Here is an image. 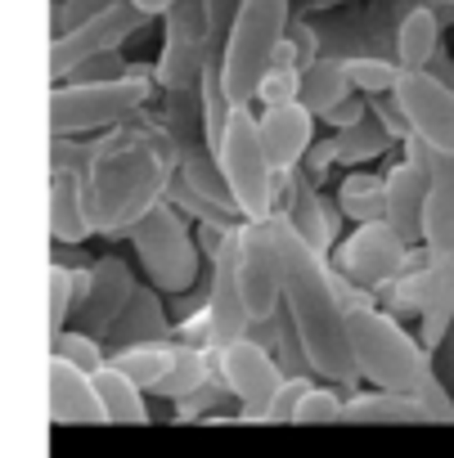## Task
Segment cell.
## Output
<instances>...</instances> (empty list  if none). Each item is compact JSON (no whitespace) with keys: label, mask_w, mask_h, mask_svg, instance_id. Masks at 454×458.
Here are the masks:
<instances>
[{"label":"cell","mask_w":454,"mask_h":458,"mask_svg":"<svg viewBox=\"0 0 454 458\" xmlns=\"http://www.w3.org/2000/svg\"><path fill=\"white\" fill-rule=\"evenodd\" d=\"M279 229V248H284V301H288V324L297 337V351L311 373H320L333 386H355L360 369L351 355V333H347V284L320 257L297 229L275 216Z\"/></svg>","instance_id":"cell-1"},{"label":"cell","mask_w":454,"mask_h":458,"mask_svg":"<svg viewBox=\"0 0 454 458\" xmlns=\"http://www.w3.org/2000/svg\"><path fill=\"white\" fill-rule=\"evenodd\" d=\"M180 175V148L158 144V140H131V135H113L108 144L90 148L81 162V180H86V207L95 220V234H126L167 202L171 184Z\"/></svg>","instance_id":"cell-2"},{"label":"cell","mask_w":454,"mask_h":458,"mask_svg":"<svg viewBox=\"0 0 454 458\" xmlns=\"http://www.w3.org/2000/svg\"><path fill=\"white\" fill-rule=\"evenodd\" d=\"M293 28V0H244L220 46V81L235 108H253Z\"/></svg>","instance_id":"cell-3"},{"label":"cell","mask_w":454,"mask_h":458,"mask_svg":"<svg viewBox=\"0 0 454 458\" xmlns=\"http://www.w3.org/2000/svg\"><path fill=\"white\" fill-rule=\"evenodd\" d=\"M347 333H351L355 369H360L364 382H373V391L418 395V386L436 373L432 369V351H423V342L414 333H405L391 310L355 306L347 315Z\"/></svg>","instance_id":"cell-4"},{"label":"cell","mask_w":454,"mask_h":458,"mask_svg":"<svg viewBox=\"0 0 454 458\" xmlns=\"http://www.w3.org/2000/svg\"><path fill=\"white\" fill-rule=\"evenodd\" d=\"M216 162H220L230 198H235V207L248 225L275 220V211H279V171L266 153V140H261V126H257L253 108H235L230 126H225V135L216 144Z\"/></svg>","instance_id":"cell-5"},{"label":"cell","mask_w":454,"mask_h":458,"mask_svg":"<svg viewBox=\"0 0 454 458\" xmlns=\"http://www.w3.org/2000/svg\"><path fill=\"white\" fill-rule=\"evenodd\" d=\"M153 81L144 68H131L117 81H95V86H55L50 90V135L55 140H77L90 131H117L144 104L153 99Z\"/></svg>","instance_id":"cell-6"},{"label":"cell","mask_w":454,"mask_h":458,"mask_svg":"<svg viewBox=\"0 0 454 458\" xmlns=\"http://www.w3.org/2000/svg\"><path fill=\"white\" fill-rule=\"evenodd\" d=\"M131 252L144 270V284L162 297H184L202 275V243L180 207L162 202L131 229Z\"/></svg>","instance_id":"cell-7"},{"label":"cell","mask_w":454,"mask_h":458,"mask_svg":"<svg viewBox=\"0 0 454 458\" xmlns=\"http://www.w3.org/2000/svg\"><path fill=\"white\" fill-rule=\"evenodd\" d=\"M216 50L220 46H211L202 0H180L171 14H162V50H158V68H153L158 86L167 95H198L202 72Z\"/></svg>","instance_id":"cell-8"},{"label":"cell","mask_w":454,"mask_h":458,"mask_svg":"<svg viewBox=\"0 0 454 458\" xmlns=\"http://www.w3.org/2000/svg\"><path fill=\"white\" fill-rule=\"evenodd\" d=\"M333 270L355 293H387L409 270V243L396 234L387 220L355 225L333 252Z\"/></svg>","instance_id":"cell-9"},{"label":"cell","mask_w":454,"mask_h":458,"mask_svg":"<svg viewBox=\"0 0 454 458\" xmlns=\"http://www.w3.org/2000/svg\"><path fill=\"white\" fill-rule=\"evenodd\" d=\"M235 266H239V288L248 301L253 324H270L284 301V248H279V229L275 220L261 225H239L235 239Z\"/></svg>","instance_id":"cell-10"},{"label":"cell","mask_w":454,"mask_h":458,"mask_svg":"<svg viewBox=\"0 0 454 458\" xmlns=\"http://www.w3.org/2000/svg\"><path fill=\"white\" fill-rule=\"evenodd\" d=\"M216 373H220V386L239 400V413L253 418V422H266L288 373L279 369L275 351L261 346L257 337H239L230 346L216 351Z\"/></svg>","instance_id":"cell-11"},{"label":"cell","mask_w":454,"mask_h":458,"mask_svg":"<svg viewBox=\"0 0 454 458\" xmlns=\"http://www.w3.org/2000/svg\"><path fill=\"white\" fill-rule=\"evenodd\" d=\"M144 23H149V14L135 10L131 0H122V5H104V14H95L86 28H77L73 37L50 41V81L59 86L81 64H90L99 55H117L135 32H144Z\"/></svg>","instance_id":"cell-12"},{"label":"cell","mask_w":454,"mask_h":458,"mask_svg":"<svg viewBox=\"0 0 454 458\" xmlns=\"http://www.w3.org/2000/svg\"><path fill=\"white\" fill-rule=\"evenodd\" d=\"M391 99L405 113L409 135H418L423 144L441 153H454V90L450 86H441L432 72H400Z\"/></svg>","instance_id":"cell-13"},{"label":"cell","mask_w":454,"mask_h":458,"mask_svg":"<svg viewBox=\"0 0 454 458\" xmlns=\"http://www.w3.org/2000/svg\"><path fill=\"white\" fill-rule=\"evenodd\" d=\"M135 275L122 257H99L95 266H86V297L77 306V328L90 337H113V328L122 324L126 306L135 301Z\"/></svg>","instance_id":"cell-14"},{"label":"cell","mask_w":454,"mask_h":458,"mask_svg":"<svg viewBox=\"0 0 454 458\" xmlns=\"http://www.w3.org/2000/svg\"><path fill=\"white\" fill-rule=\"evenodd\" d=\"M279 198H284V207L275 211V216H284L297 234L320 252V257H329V252H338V202H329L324 193H320V184L306 175V171H293V175H279Z\"/></svg>","instance_id":"cell-15"},{"label":"cell","mask_w":454,"mask_h":458,"mask_svg":"<svg viewBox=\"0 0 454 458\" xmlns=\"http://www.w3.org/2000/svg\"><path fill=\"white\" fill-rule=\"evenodd\" d=\"M315 113L306 104H279V108H261L257 113V126H261V140H266V153L275 162L279 175H293L306 166L311 148H315Z\"/></svg>","instance_id":"cell-16"},{"label":"cell","mask_w":454,"mask_h":458,"mask_svg":"<svg viewBox=\"0 0 454 458\" xmlns=\"http://www.w3.org/2000/svg\"><path fill=\"white\" fill-rule=\"evenodd\" d=\"M382 175H387V225L396 229L409 248L423 243V211H427V193H432L427 171L418 162L400 157Z\"/></svg>","instance_id":"cell-17"},{"label":"cell","mask_w":454,"mask_h":458,"mask_svg":"<svg viewBox=\"0 0 454 458\" xmlns=\"http://www.w3.org/2000/svg\"><path fill=\"white\" fill-rule=\"evenodd\" d=\"M90 234H95V220H90V207H86L81 162L55 166V175H50V239L77 248Z\"/></svg>","instance_id":"cell-18"},{"label":"cell","mask_w":454,"mask_h":458,"mask_svg":"<svg viewBox=\"0 0 454 458\" xmlns=\"http://www.w3.org/2000/svg\"><path fill=\"white\" fill-rule=\"evenodd\" d=\"M391 315H427V310H454V261H427L405 270L387 288Z\"/></svg>","instance_id":"cell-19"},{"label":"cell","mask_w":454,"mask_h":458,"mask_svg":"<svg viewBox=\"0 0 454 458\" xmlns=\"http://www.w3.org/2000/svg\"><path fill=\"white\" fill-rule=\"evenodd\" d=\"M50 418L64 422H104V404L95 391V373L50 355Z\"/></svg>","instance_id":"cell-20"},{"label":"cell","mask_w":454,"mask_h":458,"mask_svg":"<svg viewBox=\"0 0 454 458\" xmlns=\"http://www.w3.org/2000/svg\"><path fill=\"white\" fill-rule=\"evenodd\" d=\"M441 28H445V19H441L432 5H409V10L396 19L391 59H396L405 72H427V64L445 50V46H441Z\"/></svg>","instance_id":"cell-21"},{"label":"cell","mask_w":454,"mask_h":458,"mask_svg":"<svg viewBox=\"0 0 454 458\" xmlns=\"http://www.w3.org/2000/svg\"><path fill=\"white\" fill-rule=\"evenodd\" d=\"M189 193H198L202 202H211L220 216H230V220H244L235 198H230V184H225L220 175V162L207 144H180V175H176Z\"/></svg>","instance_id":"cell-22"},{"label":"cell","mask_w":454,"mask_h":458,"mask_svg":"<svg viewBox=\"0 0 454 458\" xmlns=\"http://www.w3.org/2000/svg\"><path fill=\"white\" fill-rule=\"evenodd\" d=\"M167 337H171V319H167V310H162V293H158V288H140L108 342H113V351H126V346L167 342Z\"/></svg>","instance_id":"cell-23"},{"label":"cell","mask_w":454,"mask_h":458,"mask_svg":"<svg viewBox=\"0 0 454 458\" xmlns=\"http://www.w3.org/2000/svg\"><path fill=\"white\" fill-rule=\"evenodd\" d=\"M355 95V86H351V77H347V64H342V55H324V59H315L306 72H302V99L297 104H306L320 122L338 108V104H347Z\"/></svg>","instance_id":"cell-24"},{"label":"cell","mask_w":454,"mask_h":458,"mask_svg":"<svg viewBox=\"0 0 454 458\" xmlns=\"http://www.w3.org/2000/svg\"><path fill=\"white\" fill-rule=\"evenodd\" d=\"M333 202L347 220L378 225V220H387V175L382 171H347Z\"/></svg>","instance_id":"cell-25"},{"label":"cell","mask_w":454,"mask_h":458,"mask_svg":"<svg viewBox=\"0 0 454 458\" xmlns=\"http://www.w3.org/2000/svg\"><path fill=\"white\" fill-rule=\"evenodd\" d=\"M95 391L104 404V422H149V404H144V386L122 373L113 360L95 373Z\"/></svg>","instance_id":"cell-26"},{"label":"cell","mask_w":454,"mask_h":458,"mask_svg":"<svg viewBox=\"0 0 454 458\" xmlns=\"http://www.w3.org/2000/svg\"><path fill=\"white\" fill-rule=\"evenodd\" d=\"M180 351H184V342H180V337H167V342H144V346L108 351V360H113L122 373H131L144 391H158L162 377L171 373V364L180 360Z\"/></svg>","instance_id":"cell-27"},{"label":"cell","mask_w":454,"mask_h":458,"mask_svg":"<svg viewBox=\"0 0 454 458\" xmlns=\"http://www.w3.org/2000/svg\"><path fill=\"white\" fill-rule=\"evenodd\" d=\"M391 144H396V140L387 135V126H382L373 113H369L360 126H351V131H338V135H333L338 166H347V171H369V162H378Z\"/></svg>","instance_id":"cell-28"},{"label":"cell","mask_w":454,"mask_h":458,"mask_svg":"<svg viewBox=\"0 0 454 458\" xmlns=\"http://www.w3.org/2000/svg\"><path fill=\"white\" fill-rule=\"evenodd\" d=\"M423 248H427V261H454V184H432L427 193Z\"/></svg>","instance_id":"cell-29"},{"label":"cell","mask_w":454,"mask_h":458,"mask_svg":"<svg viewBox=\"0 0 454 458\" xmlns=\"http://www.w3.org/2000/svg\"><path fill=\"white\" fill-rule=\"evenodd\" d=\"M347 422H427L423 404L414 395L396 391H355L347 400Z\"/></svg>","instance_id":"cell-30"},{"label":"cell","mask_w":454,"mask_h":458,"mask_svg":"<svg viewBox=\"0 0 454 458\" xmlns=\"http://www.w3.org/2000/svg\"><path fill=\"white\" fill-rule=\"evenodd\" d=\"M342 64H347V77H351L355 95H364V99L391 95L396 81H400V72H405V68H400L396 59H387V55H342Z\"/></svg>","instance_id":"cell-31"},{"label":"cell","mask_w":454,"mask_h":458,"mask_svg":"<svg viewBox=\"0 0 454 458\" xmlns=\"http://www.w3.org/2000/svg\"><path fill=\"white\" fill-rule=\"evenodd\" d=\"M86 297V270H68L64 261L50 266V337L68 333V319L77 315Z\"/></svg>","instance_id":"cell-32"},{"label":"cell","mask_w":454,"mask_h":458,"mask_svg":"<svg viewBox=\"0 0 454 458\" xmlns=\"http://www.w3.org/2000/svg\"><path fill=\"white\" fill-rule=\"evenodd\" d=\"M302 427H329V422H347V400H342V386L333 382H311V391L302 395L297 404V418Z\"/></svg>","instance_id":"cell-33"},{"label":"cell","mask_w":454,"mask_h":458,"mask_svg":"<svg viewBox=\"0 0 454 458\" xmlns=\"http://www.w3.org/2000/svg\"><path fill=\"white\" fill-rule=\"evenodd\" d=\"M50 355H64L68 364H77V369H86V373H99V369L108 364L104 342L90 337V333H81V328H68V333L50 337Z\"/></svg>","instance_id":"cell-34"},{"label":"cell","mask_w":454,"mask_h":458,"mask_svg":"<svg viewBox=\"0 0 454 458\" xmlns=\"http://www.w3.org/2000/svg\"><path fill=\"white\" fill-rule=\"evenodd\" d=\"M95 14H104V0H55V5H50V41L73 37Z\"/></svg>","instance_id":"cell-35"},{"label":"cell","mask_w":454,"mask_h":458,"mask_svg":"<svg viewBox=\"0 0 454 458\" xmlns=\"http://www.w3.org/2000/svg\"><path fill=\"white\" fill-rule=\"evenodd\" d=\"M400 148H405V157H409V162H418V166L427 171V180H432V184H454V153H441V148L423 144L418 135H409Z\"/></svg>","instance_id":"cell-36"},{"label":"cell","mask_w":454,"mask_h":458,"mask_svg":"<svg viewBox=\"0 0 454 458\" xmlns=\"http://www.w3.org/2000/svg\"><path fill=\"white\" fill-rule=\"evenodd\" d=\"M131 72V64H126V55L117 50V55H99V59H90V64H81L77 72H68L64 81L68 86H95V81H117V77H126ZM59 81V86H64Z\"/></svg>","instance_id":"cell-37"},{"label":"cell","mask_w":454,"mask_h":458,"mask_svg":"<svg viewBox=\"0 0 454 458\" xmlns=\"http://www.w3.org/2000/svg\"><path fill=\"white\" fill-rule=\"evenodd\" d=\"M414 400L423 404L427 422H454V400H450V391H445V382H441L436 373L418 386V395H414Z\"/></svg>","instance_id":"cell-38"},{"label":"cell","mask_w":454,"mask_h":458,"mask_svg":"<svg viewBox=\"0 0 454 458\" xmlns=\"http://www.w3.org/2000/svg\"><path fill=\"white\" fill-rule=\"evenodd\" d=\"M244 10V0H202V14H207V32H211V46H225L235 19Z\"/></svg>","instance_id":"cell-39"},{"label":"cell","mask_w":454,"mask_h":458,"mask_svg":"<svg viewBox=\"0 0 454 458\" xmlns=\"http://www.w3.org/2000/svg\"><path fill=\"white\" fill-rule=\"evenodd\" d=\"M306 391H311V377L306 373H288V382H284V391H279V400H275V409H270L266 422H293Z\"/></svg>","instance_id":"cell-40"},{"label":"cell","mask_w":454,"mask_h":458,"mask_svg":"<svg viewBox=\"0 0 454 458\" xmlns=\"http://www.w3.org/2000/svg\"><path fill=\"white\" fill-rule=\"evenodd\" d=\"M450 324H454V310H450V306L418 315V342H423V351H436V346L450 337Z\"/></svg>","instance_id":"cell-41"},{"label":"cell","mask_w":454,"mask_h":458,"mask_svg":"<svg viewBox=\"0 0 454 458\" xmlns=\"http://www.w3.org/2000/svg\"><path fill=\"white\" fill-rule=\"evenodd\" d=\"M364 117H369V99H364V95H351L347 104H338V108L324 117V126L338 135V131H351V126H360Z\"/></svg>","instance_id":"cell-42"},{"label":"cell","mask_w":454,"mask_h":458,"mask_svg":"<svg viewBox=\"0 0 454 458\" xmlns=\"http://www.w3.org/2000/svg\"><path fill=\"white\" fill-rule=\"evenodd\" d=\"M427 72H432L441 86H450V90H454V59H450V50H441V55L427 64Z\"/></svg>","instance_id":"cell-43"},{"label":"cell","mask_w":454,"mask_h":458,"mask_svg":"<svg viewBox=\"0 0 454 458\" xmlns=\"http://www.w3.org/2000/svg\"><path fill=\"white\" fill-rule=\"evenodd\" d=\"M131 5H135V10H144L149 19H162V14H171V10L180 5V0H131Z\"/></svg>","instance_id":"cell-44"},{"label":"cell","mask_w":454,"mask_h":458,"mask_svg":"<svg viewBox=\"0 0 454 458\" xmlns=\"http://www.w3.org/2000/svg\"><path fill=\"white\" fill-rule=\"evenodd\" d=\"M342 5H351V0H315L311 14H333V10H342Z\"/></svg>","instance_id":"cell-45"},{"label":"cell","mask_w":454,"mask_h":458,"mask_svg":"<svg viewBox=\"0 0 454 458\" xmlns=\"http://www.w3.org/2000/svg\"><path fill=\"white\" fill-rule=\"evenodd\" d=\"M293 5H306V10H311V5H315V0H293Z\"/></svg>","instance_id":"cell-46"},{"label":"cell","mask_w":454,"mask_h":458,"mask_svg":"<svg viewBox=\"0 0 454 458\" xmlns=\"http://www.w3.org/2000/svg\"><path fill=\"white\" fill-rule=\"evenodd\" d=\"M104 5H122V0H104Z\"/></svg>","instance_id":"cell-47"}]
</instances>
